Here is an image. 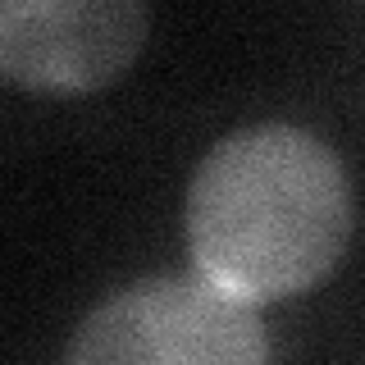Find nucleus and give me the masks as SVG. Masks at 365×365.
Wrapping results in <instances>:
<instances>
[{
    "mask_svg": "<svg viewBox=\"0 0 365 365\" xmlns=\"http://www.w3.org/2000/svg\"><path fill=\"white\" fill-rule=\"evenodd\" d=\"M351 178L319 133L247 123L201 155L182 201L192 274L242 306L311 292L351 242Z\"/></svg>",
    "mask_w": 365,
    "mask_h": 365,
    "instance_id": "nucleus-1",
    "label": "nucleus"
},
{
    "mask_svg": "<svg viewBox=\"0 0 365 365\" xmlns=\"http://www.w3.org/2000/svg\"><path fill=\"white\" fill-rule=\"evenodd\" d=\"M146 32L151 14L133 0H9L0 5V73L46 96L96 91L137 60Z\"/></svg>",
    "mask_w": 365,
    "mask_h": 365,
    "instance_id": "nucleus-3",
    "label": "nucleus"
},
{
    "mask_svg": "<svg viewBox=\"0 0 365 365\" xmlns=\"http://www.w3.org/2000/svg\"><path fill=\"white\" fill-rule=\"evenodd\" d=\"M64 365H274V351L256 306L201 274H151L78 324Z\"/></svg>",
    "mask_w": 365,
    "mask_h": 365,
    "instance_id": "nucleus-2",
    "label": "nucleus"
}]
</instances>
